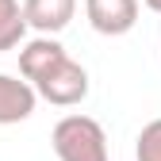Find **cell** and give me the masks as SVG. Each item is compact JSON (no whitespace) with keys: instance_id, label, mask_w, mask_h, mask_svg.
<instances>
[{"instance_id":"obj_1","label":"cell","mask_w":161,"mask_h":161,"mask_svg":"<svg viewBox=\"0 0 161 161\" xmlns=\"http://www.w3.org/2000/svg\"><path fill=\"white\" fill-rule=\"evenodd\" d=\"M50 142L62 161H108V134L92 115H62Z\"/></svg>"},{"instance_id":"obj_2","label":"cell","mask_w":161,"mask_h":161,"mask_svg":"<svg viewBox=\"0 0 161 161\" xmlns=\"http://www.w3.org/2000/svg\"><path fill=\"white\" fill-rule=\"evenodd\" d=\"M35 96H42L46 104H58V108H73L80 104V100L88 96V73L80 62H73V58L65 54L58 65H50L38 80H31Z\"/></svg>"},{"instance_id":"obj_3","label":"cell","mask_w":161,"mask_h":161,"mask_svg":"<svg viewBox=\"0 0 161 161\" xmlns=\"http://www.w3.org/2000/svg\"><path fill=\"white\" fill-rule=\"evenodd\" d=\"M85 15L100 35H127L138 23V0H85Z\"/></svg>"},{"instance_id":"obj_4","label":"cell","mask_w":161,"mask_h":161,"mask_svg":"<svg viewBox=\"0 0 161 161\" xmlns=\"http://www.w3.org/2000/svg\"><path fill=\"white\" fill-rule=\"evenodd\" d=\"M35 88L31 80H19L12 73H0V127L23 123V119L35 111Z\"/></svg>"},{"instance_id":"obj_5","label":"cell","mask_w":161,"mask_h":161,"mask_svg":"<svg viewBox=\"0 0 161 161\" xmlns=\"http://www.w3.org/2000/svg\"><path fill=\"white\" fill-rule=\"evenodd\" d=\"M77 12V0H23V19L38 35H58Z\"/></svg>"},{"instance_id":"obj_6","label":"cell","mask_w":161,"mask_h":161,"mask_svg":"<svg viewBox=\"0 0 161 161\" xmlns=\"http://www.w3.org/2000/svg\"><path fill=\"white\" fill-rule=\"evenodd\" d=\"M62 58H65V46L54 35H38V38H31L19 50V73H23V80H38L50 65L62 62Z\"/></svg>"},{"instance_id":"obj_7","label":"cell","mask_w":161,"mask_h":161,"mask_svg":"<svg viewBox=\"0 0 161 161\" xmlns=\"http://www.w3.org/2000/svg\"><path fill=\"white\" fill-rule=\"evenodd\" d=\"M23 31H27V19H23L19 0H0V50L19 46Z\"/></svg>"},{"instance_id":"obj_8","label":"cell","mask_w":161,"mask_h":161,"mask_svg":"<svg viewBox=\"0 0 161 161\" xmlns=\"http://www.w3.org/2000/svg\"><path fill=\"white\" fill-rule=\"evenodd\" d=\"M134 157L138 161H161V119H150V123L138 130Z\"/></svg>"},{"instance_id":"obj_9","label":"cell","mask_w":161,"mask_h":161,"mask_svg":"<svg viewBox=\"0 0 161 161\" xmlns=\"http://www.w3.org/2000/svg\"><path fill=\"white\" fill-rule=\"evenodd\" d=\"M142 4H146L150 12H161V0H142Z\"/></svg>"}]
</instances>
